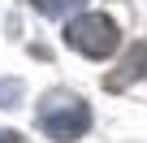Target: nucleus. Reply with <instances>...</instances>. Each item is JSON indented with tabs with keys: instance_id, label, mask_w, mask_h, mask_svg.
<instances>
[{
	"instance_id": "f257e3e1",
	"label": "nucleus",
	"mask_w": 147,
	"mask_h": 143,
	"mask_svg": "<svg viewBox=\"0 0 147 143\" xmlns=\"http://www.w3.org/2000/svg\"><path fill=\"white\" fill-rule=\"evenodd\" d=\"M65 39H69V48H78L82 56L104 61V56H113V52H117L121 30H117V22H113V18H104V13H78V18L65 26Z\"/></svg>"
},
{
	"instance_id": "f03ea898",
	"label": "nucleus",
	"mask_w": 147,
	"mask_h": 143,
	"mask_svg": "<svg viewBox=\"0 0 147 143\" xmlns=\"http://www.w3.org/2000/svg\"><path fill=\"white\" fill-rule=\"evenodd\" d=\"M39 126L48 139H78L91 126V113L78 96H48V104L39 108Z\"/></svg>"
},
{
	"instance_id": "7ed1b4c3",
	"label": "nucleus",
	"mask_w": 147,
	"mask_h": 143,
	"mask_svg": "<svg viewBox=\"0 0 147 143\" xmlns=\"http://www.w3.org/2000/svg\"><path fill=\"white\" fill-rule=\"evenodd\" d=\"M138 74H147V43H138V48H130V56L121 61V69L108 78V91H121L130 78H138Z\"/></svg>"
},
{
	"instance_id": "20e7f679",
	"label": "nucleus",
	"mask_w": 147,
	"mask_h": 143,
	"mask_svg": "<svg viewBox=\"0 0 147 143\" xmlns=\"http://www.w3.org/2000/svg\"><path fill=\"white\" fill-rule=\"evenodd\" d=\"M87 0H35V9L39 13H48V18H65V13H74V9H82Z\"/></svg>"
},
{
	"instance_id": "39448f33",
	"label": "nucleus",
	"mask_w": 147,
	"mask_h": 143,
	"mask_svg": "<svg viewBox=\"0 0 147 143\" xmlns=\"http://www.w3.org/2000/svg\"><path fill=\"white\" fill-rule=\"evenodd\" d=\"M18 100H22V83H5L0 87V104L5 108H18Z\"/></svg>"
},
{
	"instance_id": "423d86ee",
	"label": "nucleus",
	"mask_w": 147,
	"mask_h": 143,
	"mask_svg": "<svg viewBox=\"0 0 147 143\" xmlns=\"http://www.w3.org/2000/svg\"><path fill=\"white\" fill-rule=\"evenodd\" d=\"M0 143H26L22 134H13V130H0Z\"/></svg>"
}]
</instances>
